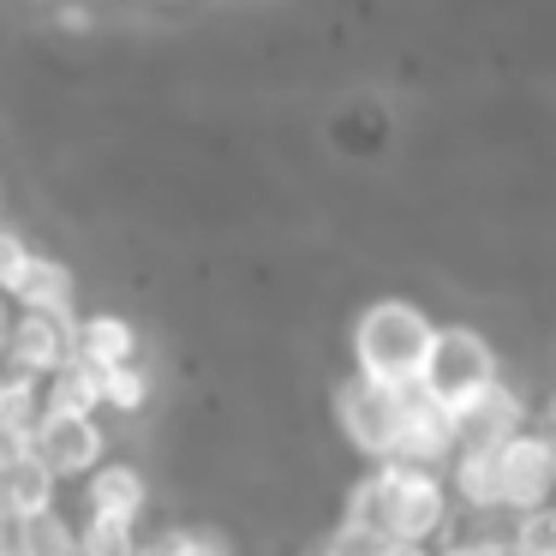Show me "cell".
I'll return each instance as SVG.
<instances>
[{"label":"cell","mask_w":556,"mask_h":556,"mask_svg":"<svg viewBox=\"0 0 556 556\" xmlns=\"http://www.w3.org/2000/svg\"><path fill=\"white\" fill-rule=\"evenodd\" d=\"M42 413H102V371L85 359H66L42 383Z\"/></svg>","instance_id":"cell-15"},{"label":"cell","mask_w":556,"mask_h":556,"mask_svg":"<svg viewBox=\"0 0 556 556\" xmlns=\"http://www.w3.org/2000/svg\"><path fill=\"white\" fill-rule=\"evenodd\" d=\"M341 520L377 527L389 544H407V551H431L448 532L455 508H448L443 472L407 467V460H383V467H365V479L348 491Z\"/></svg>","instance_id":"cell-1"},{"label":"cell","mask_w":556,"mask_h":556,"mask_svg":"<svg viewBox=\"0 0 556 556\" xmlns=\"http://www.w3.org/2000/svg\"><path fill=\"white\" fill-rule=\"evenodd\" d=\"M150 401V377H144V365H109L102 371V413H138Z\"/></svg>","instance_id":"cell-19"},{"label":"cell","mask_w":556,"mask_h":556,"mask_svg":"<svg viewBox=\"0 0 556 556\" xmlns=\"http://www.w3.org/2000/svg\"><path fill=\"white\" fill-rule=\"evenodd\" d=\"M144 556H228V539H222V532H204V527H174V532H162Z\"/></svg>","instance_id":"cell-20"},{"label":"cell","mask_w":556,"mask_h":556,"mask_svg":"<svg viewBox=\"0 0 556 556\" xmlns=\"http://www.w3.org/2000/svg\"><path fill=\"white\" fill-rule=\"evenodd\" d=\"M448 455H455V443H448V413L431 407L419 389H407V407H401V437H395V460L443 472Z\"/></svg>","instance_id":"cell-11"},{"label":"cell","mask_w":556,"mask_h":556,"mask_svg":"<svg viewBox=\"0 0 556 556\" xmlns=\"http://www.w3.org/2000/svg\"><path fill=\"white\" fill-rule=\"evenodd\" d=\"M556 491V443L544 431H520L496 448V508L503 515H532L551 508Z\"/></svg>","instance_id":"cell-6"},{"label":"cell","mask_w":556,"mask_h":556,"mask_svg":"<svg viewBox=\"0 0 556 556\" xmlns=\"http://www.w3.org/2000/svg\"><path fill=\"white\" fill-rule=\"evenodd\" d=\"M37 7H54V0H37Z\"/></svg>","instance_id":"cell-23"},{"label":"cell","mask_w":556,"mask_h":556,"mask_svg":"<svg viewBox=\"0 0 556 556\" xmlns=\"http://www.w3.org/2000/svg\"><path fill=\"white\" fill-rule=\"evenodd\" d=\"M73 359L97 365H132L138 359V329L126 324L121 312H97V317H73Z\"/></svg>","instance_id":"cell-13"},{"label":"cell","mask_w":556,"mask_h":556,"mask_svg":"<svg viewBox=\"0 0 556 556\" xmlns=\"http://www.w3.org/2000/svg\"><path fill=\"white\" fill-rule=\"evenodd\" d=\"M42 419V383L18 371H0V448H25Z\"/></svg>","instance_id":"cell-14"},{"label":"cell","mask_w":556,"mask_h":556,"mask_svg":"<svg viewBox=\"0 0 556 556\" xmlns=\"http://www.w3.org/2000/svg\"><path fill=\"white\" fill-rule=\"evenodd\" d=\"M66 359H73V324H61V317H37V312H7L0 371H18V377L49 383Z\"/></svg>","instance_id":"cell-7"},{"label":"cell","mask_w":556,"mask_h":556,"mask_svg":"<svg viewBox=\"0 0 556 556\" xmlns=\"http://www.w3.org/2000/svg\"><path fill=\"white\" fill-rule=\"evenodd\" d=\"M30 252H37V245H30L18 228H7V222H0V300L18 288V276H25Z\"/></svg>","instance_id":"cell-21"},{"label":"cell","mask_w":556,"mask_h":556,"mask_svg":"<svg viewBox=\"0 0 556 556\" xmlns=\"http://www.w3.org/2000/svg\"><path fill=\"white\" fill-rule=\"evenodd\" d=\"M431 336H437V324L419 300H401V293L371 300L353 317V377L383 383V389H413Z\"/></svg>","instance_id":"cell-2"},{"label":"cell","mask_w":556,"mask_h":556,"mask_svg":"<svg viewBox=\"0 0 556 556\" xmlns=\"http://www.w3.org/2000/svg\"><path fill=\"white\" fill-rule=\"evenodd\" d=\"M317 556H336V551H317Z\"/></svg>","instance_id":"cell-24"},{"label":"cell","mask_w":556,"mask_h":556,"mask_svg":"<svg viewBox=\"0 0 556 556\" xmlns=\"http://www.w3.org/2000/svg\"><path fill=\"white\" fill-rule=\"evenodd\" d=\"M527 431V395L508 383H491L484 395H472L467 407L448 413V443L460 448H479V455H491V448H503L508 437Z\"/></svg>","instance_id":"cell-8"},{"label":"cell","mask_w":556,"mask_h":556,"mask_svg":"<svg viewBox=\"0 0 556 556\" xmlns=\"http://www.w3.org/2000/svg\"><path fill=\"white\" fill-rule=\"evenodd\" d=\"M73 544H78V556H144L138 527H121V520H90V515L73 527Z\"/></svg>","instance_id":"cell-17"},{"label":"cell","mask_w":556,"mask_h":556,"mask_svg":"<svg viewBox=\"0 0 556 556\" xmlns=\"http://www.w3.org/2000/svg\"><path fill=\"white\" fill-rule=\"evenodd\" d=\"M401 407H407V389H383L365 383V377H348L336 389V425L348 437V448L371 467L395 460V437H401Z\"/></svg>","instance_id":"cell-4"},{"label":"cell","mask_w":556,"mask_h":556,"mask_svg":"<svg viewBox=\"0 0 556 556\" xmlns=\"http://www.w3.org/2000/svg\"><path fill=\"white\" fill-rule=\"evenodd\" d=\"M0 508L7 515H42V508H61V484L25 455V448H0Z\"/></svg>","instance_id":"cell-12"},{"label":"cell","mask_w":556,"mask_h":556,"mask_svg":"<svg viewBox=\"0 0 556 556\" xmlns=\"http://www.w3.org/2000/svg\"><path fill=\"white\" fill-rule=\"evenodd\" d=\"M85 491V515L90 520H121V527H138L150 508V479L132 467V460H97V467L78 479Z\"/></svg>","instance_id":"cell-9"},{"label":"cell","mask_w":556,"mask_h":556,"mask_svg":"<svg viewBox=\"0 0 556 556\" xmlns=\"http://www.w3.org/2000/svg\"><path fill=\"white\" fill-rule=\"evenodd\" d=\"M25 455L54 484H78L97 460H109V431L97 413H42L37 431L25 437Z\"/></svg>","instance_id":"cell-5"},{"label":"cell","mask_w":556,"mask_h":556,"mask_svg":"<svg viewBox=\"0 0 556 556\" xmlns=\"http://www.w3.org/2000/svg\"><path fill=\"white\" fill-rule=\"evenodd\" d=\"M491 383H503V359H496L491 341H484L472 324H437L413 389H419L431 407L455 413V407H467L472 395H484Z\"/></svg>","instance_id":"cell-3"},{"label":"cell","mask_w":556,"mask_h":556,"mask_svg":"<svg viewBox=\"0 0 556 556\" xmlns=\"http://www.w3.org/2000/svg\"><path fill=\"white\" fill-rule=\"evenodd\" d=\"M7 305H13V312H37V317H61V324H73L78 317V276L61 264V257L30 252L18 288L7 293Z\"/></svg>","instance_id":"cell-10"},{"label":"cell","mask_w":556,"mask_h":556,"mask_svg":"<svg viewBox=\"0 0 556 556\" xmlns=\"http://www.w3.org/2000/svg\"><path fill=\"white\" fill-rule=\"evenodd\" d=\"M508 556H556V508H532V515L508 520Z\"/></svg>","instance_id":"cell-18"},{"label":"cell","mask_w":556,"mask_h":556,"mask_svg":"<svg viewBox=\"0 0 556 556\" xmlns=\"http://www.w3.org/2000/svg\"><path fill=\"white\" fill-rule=\"evenodd\" d=\"M18 556H78L73 544V520L61 508H42V515L18 520Z\"/></svg>","instance_id":"cell-16"},{"label":"cell","mask_w":556,"mask_h":556,"mask_svg":"<svg viewBox=\"0 0 556 556\" xmlns=\"http://www.w3.org/2000/svg\"><path fill=\"white\" fill-rule=\"evenodd\" d=\"M0 556H18V515L0 508Z\"/></svg>","instance_id":"cell-22"}]
</instances>
